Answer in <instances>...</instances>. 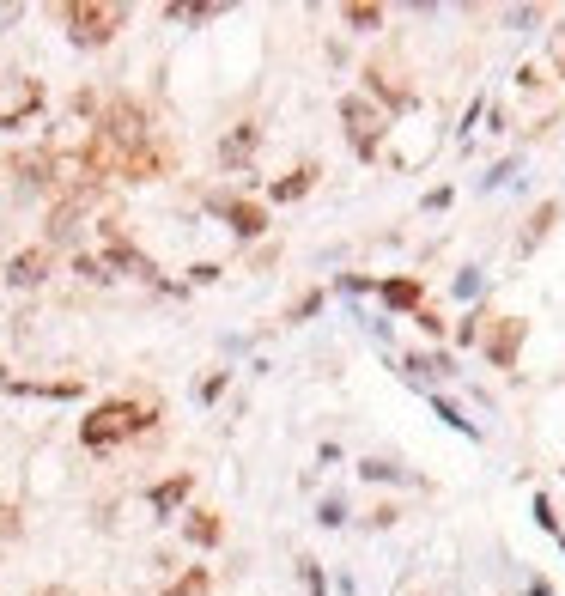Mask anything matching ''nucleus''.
<instances>
[{
    "mask_svg": "<svg viewBox=\"0 0 565 596\" xmlns=\"http://www.w3.org/2000/svg\"><path fill=\"white\" fill-rule=\"evenodd\" d=\"M152 420H158V414H152L146 402H128V396H116V402H98L86 420H79V444H86V451H110V444H128V438H140Z\"/></svg>",
    "mask_w": 565,
    "mask_h": 596,
    "instance_id": "f257e3e1",
    "label": "nucleus"
},
{
    "mask_svg": "<svg viewBox=\"0 0 565 596\" xmlns=\"http://www.w3.org/2000/svg\"><path fill=\"white\" fill-rule=\"evenodd\" d=\"M61 25H67V37H73L79 49H104V43L128 25V13H122V7H104V0H67Z\"/></svg>",
    "mask_w": 565,
    "mask_h": 596,
    "instance_id": "f03ea898",
    "label": "nucleus"
},
{
    "mask_svg": "<svg viewBox=\"0 0 565 596\" xmlns=\"http://www.w3.org/2000/svg\"><path fill=\"white\" fill-rule=\"evenodd\" d=\"M341 122H347V140H353V153L359 159H377L383 153V134H389V116L365 98V92H353V98H341Z\"/></svg>",
    "mask_w": 565,
    "mask_h": 596,
    "instance_id": "7ed1b4c3",
    "label": "nucleus"
},
{
    "mask_svg": "<svg viewBox=\"0 0 565 596\" xmlns=\"http://www.w3.org/2000/svg\"><path fill=\"white\" fill-rule=\"evenodd\" d=\"M98 238H104V268L110 274H134V280H158V268L122 238V226H116V219H104V226H98Z\"/></svg>",
    "mask_w": 565,
    "mask_h": 596,
    "instance_id": "20e7f679",
    "label": "nucleus"
},
{
    "mask_svg": "<svg viewBox=\"0 0 565 596\" xmlns=\"http://www.w3.org/2000/svg\"><path fill=\"white\" fill-rule=\"evenodd\" d=\"M207 207L225 219V226H231L237 238H262V232H268V207H262V201H244V195H213Z\"/></svg>",
    "mask_w": 565,
    "mask_h": 596,
    "instance_id": "39448f33",
    "label": "nucleus"
},
{
    "mask_svg": "<svg viewBox=\"0 0 565 596\" xmlns=\"http://www.w3.org/2000/svg\"><path fill=\"white\" fill-rule=\"evenodd\" d=\"M559 219H565V201H541L529 219H523V232H517V244H511V256L523 262V256H535L547 238H553V226H559Z\"/></svg>",
    "mask_w": 565,
    "mask_h": 596,
    "instance_id": "423d86ee",
    "label": "nucleus"
},
{
    "mask_svg": "<svg viewBox=\"0 0 565 596\" xmlns=\"http://www.w3.org/2000/svg\"><path fill=\"white\" fill-rule=\"evenodd\" d=\"M523 335H529V329H523L517 317H499V323H493V335H487V359H493L499 371H511V365H517V353H523Z\"/></svg>",
    "mask_w": 565,
    "mask_h": 596,
    "instance_id": "0eeeda50",
    "label": "nucleus"
},
{
    "mask_svg": "<svg viewBox=\"0 0 565 596\" xmlns=\"http://www.w3.org/2000/svg\"><path fill=\"white\" fill-rule=\"evenodd\" d=\"M256 146H262V128H256V122H237V128L219 140V159H225L231 171H244V165L256 159Z\"/></svg>",
    "mask_w": 565,
    "mask_h": 596,
    "instance_id": "6e6552de",
    "label": "nucleus"
},
{
    "mask_svg": "<svg viewBox=\"0 0 565 596\" xmlns=\"http://www.w3.org/2000/svg\"><path fill=\"white\" fill-rule=\"evenodd\" d=\"M377 298H383L389 311H420V305H426V280H420V274H395V280L377 286Z\"/></svg>",
    "mask_w": 565,
    "mask_h": 596,
    "instance_id": "1a4fd4ad",
    "label": "nucleus"
},
{
    "mask_svg": "<svg viewBox=\"0 0 565 596\" xmlns=\"http://www.w3.org/2000/svg\"><path fill=\"white\" fill-rule=\"evenodd\" d=\"M49 262H55L49 244H31V250H19V256L7 262V280H13V286H43V280H49Z\"/></svg>",
    "mask_w": 565,
    "mask_h": 596,
    "instance_id": "9d476101",
    "label": "nucleus"
},
{
    "mask_svg": "<svg viewBox=\"0 0 565 596\" xmlns=\"http://www.w3.org/2000/svg\"><path fill=\"white\" fill-rule=\"evenodd\" d=\"M189 493H195V475H171V481H158V487L146 493V505H152V517H171Z\"/></svg>",
    "mask_w": 565,
    "mask_h": 596,
    "instance_id": "9b49d317",
    "label": "nucleus"
},
{
    "mask_svg": "<svg viewBox=\"0 0 565 596\" xmlns=\"http://www.w3.org/2000/svg\"><path fill=\"white\" fill-rule=\"evenodd\" d=\"M316 177H322V165H310V159H304L298 171H286V177L274 183V201H304V195L316 189Z\"/></svg>",
    "mask_w": 565,
    "mask_h": 596,
    "instance_id": "f8f14e48",
    "label": "nucleus"
},
{
    "mask_svg": "<svg viewBox=\"0 0 565 596\" xmlns=\"http://www.w3.org/2000/svg\"><path fill=\"white\" fill-rule=\"evenodd\" d=\"M183 536L195 542V548H219V536H225V524L213 511H189V524H183Z\"/></svg>",
    "mask_w": 565,
    "mask_h": 596,
    "instance_id": "ddd939ff",
    "label": "nucleus"
},
{
    "mask_svg": "<svg viewBox=\"0 0 565 596\" xmlns=\"http://www.w3.org/2000/svg\"><path fill=\"white\" fill-rule=\"evenodd\" d=\"M401 365H408V378H414V384H438V378H450V359H426V353H408Z\"/></svg>",
    "mask_w": 565,
    "mask_h": 596,
    "instance_id": "4468645a",
    "label": "nucleus"
},
{
    "mask_svg": "<svg viewBox=\"0 0 565 596\" xmlns=\"http://www.w3.org/2000/svg\"><path fill=\"white\" fill-rule=\"evenodd\" d=\"M341 19H347L353 31H377V25H383V7H365V0H353V7H341Z\"/></svg>",
    "mask_w": 565,
    "mask_h": 596,
    "instance_id": "2eb2a0df",
    "label": "nucleus"
},
{
    "mask_svg": "<svg viewBox=\"0 0 565 596\" xmlns=\"http://www.w3.org/2000/svg\"><path fill=\"white\" fill-rule=\"evenodd\" d=\"M37 104H43V92H37V86H25V98H19L7 116H0V128H25V116H37Z\"/></svg>",
    "mask_w": 565,
    "mask_h": 596,
    "instance_id": "dca6fc26",
    "label": "nucleus"
},
{
    "mask_svg": "<svg viewBox=\"0 0 565 596\" xmlns=\"http://www.w3.org/2000/svg\"><path fill=\"white\" fill-rule=\"evenodd\" d=\"M158 596H207V566H195V572H183L171 590H158Z\"/></svg>",
    "mask_w": 565,
    "mask_h": 596,
    "instance_id": "f3484780",
    "label": "nucleus"
},
{
    "mask_svg": "<svg viewBox=\"0 0 565 596\" xmlns=\"http://www.w3.org/2000/svg\"><path fill=\"white\" fill-rule=\"evenodd\" d=\"M225 7H165V19L171 25H207V19H219Z\"/></svg>",
    "mask_w": 565,
    "mask_h": 596,
    "instance_id": "a211bd4d",
    "label": "nucleus"
},
{
    "mask_svg": "<svg viewBox=\"0 0 565 596\" xmlns=\"http://www.w3.org/2000/svg\"><path fill=\"white\" fill-rule=\"evenodd\" d=\"M316 311H322V286H316V292H304V298H292V311H286V323H310Z\"/></svg>",
    "mask_w": 565,
    "mask_h": 596,
    "instance_id": "6ab92c4d",
    "label": "nucleus"
},
{
    "mask_svg": "<svg viewBox=\"0 0 565 596\" xmlns=\"http://www.w3.org/2000/svg\"><path fill=\"white\" fill-rule=\"evenodd\" d=\"M450 292H456V298H462V305H468V298H480V292H487V280H480V268H462Z\"/></svg>",
    "mask_w": 565,
    "mask_h": 596,
    "instance_id": "aec40b11",
    "label": "nucleus"
},
{
    "mask_svg": "<svg viewBox=\"0 0 565 596\" xmlns=\"http://www.w3.org/2000/svg\"><path fill=\"white\" fill-rule=\"evenodd\" d=\"M73 274H79V280H92V286H104V280H110V268H104L98 256H73Z\"/></svg>",
    "mask_w": 565,
    "mask_h": 596,
    "instance_id": "412c9836",
    "label": "nucleus"
},
{
    "mask_svg": "<svg viewBox=\"0 0 565 596\" xmlns=\"http://www.w3.org/2000/svg\"><path fill=\"white\" fill-rule=\"evenodd\" d=\"M432 408H438V420H450V426H456V432H468V438H474V426H468V420H462V408H456V402H450V396H432Z\"/></svg>",
    "mask_w": 565,
    "mask_h": 596,
    "instance_id": "4be33fe9",
    "label": "nucleus"
},
{
    "mask_svg": "<svg viewBox=\"0 0 565 596\" xmlns=\"http://www.w3.org/2000/svg\"><path fill=\"white\" fill-rule=\"evenodd\" d=\"M359 475H365V481H395L401 469H395V463H383V457H365V463H359Z\"/></svg>",
    "mask_w": 565,
    "mask_h": 596,
    "instance_id": "5701e85b",
    "label": "nucleus"
},
{
    "mask_svg": "<svg viewBox=\"0 0 565 596\" xmlns=\"http://www.w3.org/2000/svg\"><path fill=\"white\" fill-rule=\"evenodd\" d=\"M535 517H541V530H547V536H559V517H553V499H547V493L535 499Z\"/></svg>",
    "mask_w": 565,
    "mask_h": 596,
    "instance_id": "b1692460",
    "label": "nucleus"
},
{
    "mask_svg": "<svg viewBox=\"0 0 565 596\" xmlns=\"http://www.w3.org/2000/svg\"><path fill=\"white\" fill-rule=\"evenodd\" d=\"M322 524H329V530H335V524H347V505H341L335 493H329V499H322Z\"/></svg>",
    "mask_w": 565,
    "mask_h": 596,
    "instance_id": "393cba45",
    "label": "nucleus"
},
{
    "mask_svg": "<svg viewBox=\"0 0 565 596\" xmlns=\"http://www.w3.org/2000/svg\"><path fill=\"white\" fill-rule=\"evenodd\" d=\"M189 280H195V286H213V280H219V268H213V262H195V268H189Z\"/></svg>",
    "mask_w": 565,
    "mask_h": 596,
    "instance_id": "a878e982",
    "label": "nucleus"
},
{
    "mask_svg": "<svg viewBox=\"0 0 565 596\" xmlns=\"http://www.w3.org/2000/svg\"><path fill=\"white\" fill-rule=\"evenodd\" d=\"M414 323H420V335H438V329H444V317H438V311H426V305H420V317H414Z\"/></svg>",
    "mask_w": 565,
    "mask_h": 596,
    "instance_id": "bb28decb",
    "label": "nucleus"
},
{
    "mask_svg": "<svg viewBox=\"0 0 565 596\" xmlns=\"http://www.w3.org/2000/svg\"><path fill=\"white\" fill-rule=\"evenodd\" d=\"M395 517H401L395 505H377V511H371V530H389V524H395Z\"/></svg>",
    "mask_w": 565,
    "mask_h": 596,
    "instance_id": "cd10ccee",
    "label": "nucleus"
},
{
    "mask_svg": "<svg viewBox=\"0 0 565 596\" xmlns=\"http://www.w3.org/2000/svg\"><path fill=\"white\" fill-rule=\"evenodd\" d=\"M0 536H19V517H13L7 505H0Z\"/></svg>",
    "mask_w": 565,
    "mask_h": 596,
    "instance_id": "c85d7f7f",
    "label": "nucleus"
},
{
    "mask_svg": "<svg viewBox=\"0 0 565 596\" xmlns=\"http://www.w3.org/2000/svg\"><path fill=\"white\" fill-rule=\"evenodd\" d=\"M37 596H67V590H61V584H49V590H37Z\"/></svg>",
    "mask_w": 565,
    "mask_h": 596,
    "instance_id": "c756f323",
    "label": "nucleus"
},
{
    "mask_svg": "<svg viewBox=\"0 0 565 596\" xmlns=\"http://www.w3.org/2000/svg\"><path fill=\"white\" fill-rule=\"evenodd\" d=\"M0 378H7V365H0Z\"/></svg>",
    "mask_w": 565,
    "mask_h": 596,
    "instance_id": "7c9ffc66",
    "label": "nucleus"
}]
</instances>
